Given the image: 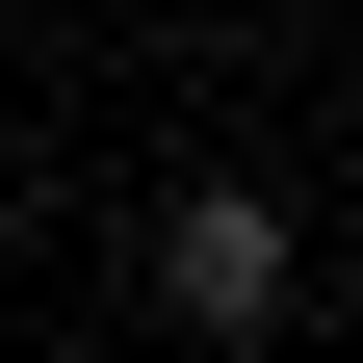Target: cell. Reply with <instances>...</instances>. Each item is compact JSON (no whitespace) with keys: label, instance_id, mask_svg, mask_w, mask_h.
<instances>
[{"label":"cell","instance_id":"obj_1","mask_svg":"<svg viewBox=\"0 0 363 363\" xmlns=\"http://www.w3.org/2000/svg\"><path fill=\"white\" fill-rule=\"evenodd\" d=\"M130 286H156L182 337H259V311H286V208H259V182H182V208H156V259H130Z\"/></svg>","mask_w":363,"mask_h":363}]
</instances>
